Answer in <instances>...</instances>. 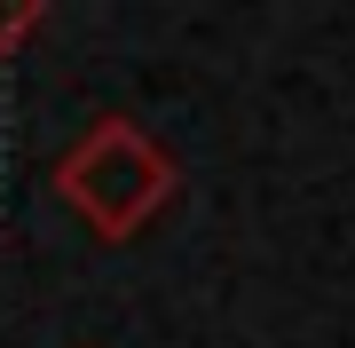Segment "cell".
Segmentation results:
<instances>
[{
  "mask_svg": "<svg viewBox=\"0 0 355 348\" xmlns=\"http://www.w3.org/2000/svg\"><path fill=\"white\" fill-rule=\"evenodd\" d=\"M174 158L158 151L150 135L135 127V119H95L87 135L71 142L64 158H55V198L87 222V230L103 238V245H127V238H142L150 222L166 214V198H174Z\"/></svg>",
  "mask_w": 355,
  "mask_h": 348,
  "instance_id": "cell-1",
  "label": "cell"
},
{
  "mask_svg": "<svg viewBox=\"0 0 355 348\" xmlns=\"http://www.w3.org/2000/svg\"><path fill=\"white\" fill-rule=\"evenodd\" d=\"M40 24H48V0H0V64H8Z\"/></svg>",
  "mask_w": 355,
  "mask_h": 348,
  "instance_id": "cell-2",
  "label": "cell"
}]
</instances>
